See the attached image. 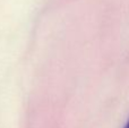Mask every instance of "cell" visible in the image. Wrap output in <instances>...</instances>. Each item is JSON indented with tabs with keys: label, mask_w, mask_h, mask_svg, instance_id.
<instances>
[{
	"label": "cell",
	"mask_w": 129,
	"mask_h": 128,
	"mask_svg": "<svg viewBox=\"0 0 129 128\" xmlns=\"http://www.w3.org/2000/svg\"><path fill=\"white\" fill-rule=\"evenodd\" d=\"M123 128H129V119H128L127 124H126V126H125V127H123Z\"/></svg>",
	"instance_id": "1"
}]
</instances>
